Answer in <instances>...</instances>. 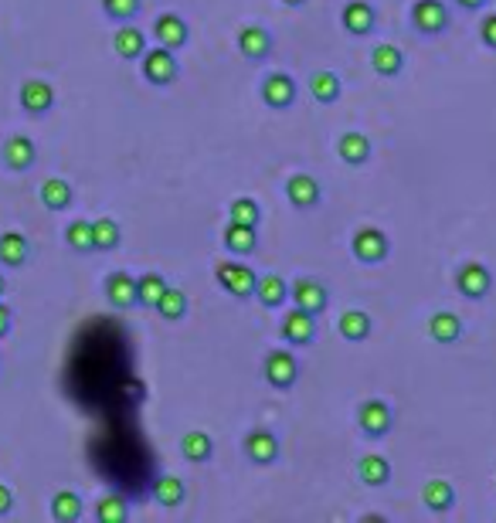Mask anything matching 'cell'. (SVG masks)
Segmentation results:
<instances>
[{
  "label": "cell",
  "instance_id": "1",
  "mask_svg": "<svg viewBox=\"0 0 496 523\" xmlns=\"http://www.w3.org/2000/svg\"><path fill=\"white\" fill-rule=\"evenodd\" d=\"M0 163L11 170V174H24V170H31L35 163H38V147H35V139L24 133H14L4 139V147H0Z\"/></svg>",
  "mask_w": 496,
  "mask_h": 523
},
{
  "label": "cell",
  "instance_id": "2",
  "mask_svg": "<svg viewBox=\"0 0 496 523\" xmlns=\"http://www.w3.org/2000/svg\"><path fill=\"white\" fill-rule=\"evenodd\" d=\"M140 68H143V78L150 85H171L173 78H177V59H173L171 48H164V44L147 48L140 55Z\"/></svg>",
  "mask_w": 496,
  "mask_h": 523
},
{
  "label": "cell",
  "instance_id": "3",
  "mask_svg": "<svg viewBox=\"0 0 496 523\" xmlns=\"http://www.w3.org/2000/svg\"><path fill=\"white\" fill-rule=\"evenodd\" d=\"M18 102L28 116H44L55 106V89L44 78H24L18 89Z\"/></svg>",
  "mask_w": 496,
  "mask_h": 523
},
{
  "label": "cell",
  "instance_id": "4",
  "mask_svg": "<svg viewBox=\"0 0 496 523\" xmlns=\"http://www.w3.org/2000/svg\"><path fill=\"white\" fill-rule=\"evenodd\" d=\"M214 275H218L221 289L231 292V296H238V299H248V296H255V282H259V275L248 269L245 262H221Z\"/></svg>",
  "mask_w": 496,
  "mask_h": 523
},
{
  "label": "cell",
  "instance_id": "5",
  "mask_svg": "<svg viewBox=\"0 0 496 523\" xmlns=\"http://www.w3.org/2000/svg\"><path fill=\"white\" fill-rule=\"evenodd\" d=\"M357 425H361L367 435L381 439V435H388L391 425H395V411H391V405L381 401V398H371V401H364V405L357 408Z\"/></svg>",
  "mask_w": 496,
  "mask_h": 523
},
{
  "label": "cell",
  "instance_id": "6",
  "mask_svg": "<svg viewBox=\"0 0 496 523\" xmlns=\"http://www.w3.org/2000/svg\"><path fill=\"white\" fill-rule=\"evenodd\" d=\"M296 377H300V361L289 353V350H272L266 357V381L272 388L286 391L296 384Z\"/></svg>",
  "mask_w": 496,
  "mask_h": 523
},
{
  "label": "cell",
  "instance_id": "7",
  "mask_svg": "<svg viewBox=\"0 0 496 523\" xmlns=\"http://www.w3.org/2000/svg\"><path fill=\"white\" fill-rule=\"evenodd\" d=\"M412 24L421 35H439L449 28V7L442 0H415L412 7Z\"/></svg>",
  "mask_w": 496,
  "mask_h": 523
},
{
  "label": "cell",
  "instance_id": "8",
  "mask_svg": "<svg viewBox=\"0 0 496 523\" xmlns=\"http://www.w3.org/2000/svg\"><path fill=\"white\" fill-rule=\"evenodd\" d=\"M456 286L466 299H483L486 292L493 289V275H490V269L483 262H466L456 272Z\"/></svg>",
  "mask_w": 496,
  "mask_h": 523
},
{
  "label": "cell",
  "instance_id": "9",
  "mask_svg": "<svg viewBox=\"0 0 496 523\" xmlns=\"http://www.w3.org/2000/svg\"><path fill=\"white\" fill-rule=\"evenodd\" d=\"M289 299H292L296 310H306L316 316V313L326 310V286L320 279H296L292 289H289Z\"/></svg>",
  "mask_w": 496,
  "mask_h": 523
},
{
  "label": "cell",
  "instance_id": "10",
  "mask_svg": "<svg viewBox=\"0 0 496 523\" xmlns=\"http://www.w3.org/2000/svg\"><path fill=\"white\" fill-rule=\"evenodd\" d=\"M350 249H354V255H357L361 262H367V265H378V262H384L388 252H391L381 228H361V232L354 234Z\"/></svg>",
  "mask_w": 496,
  "mask_h": 523
},
{
  "label": "cell",
  "instance_id": "11",
  "mask_svg": "<svg viewBox=\"0 0 496 523\" xmlns=\"http://www.w3.org/2000/svg\"><path fill=\"white\" fill-rule=\"evenodd\" d=\"M296 92L300 89H296L292 75H286V72H272L262 82V99H266L268 109H289L296 102Z\"/></svg>",
  "mask_w": 496,
  "mask_h": 523
},
{
  "label": "cell",
  "instance_id": "12",
  "mask_svg": "<svg viewBox=\"0 0 496 523\" xmlns=\"http://www.w3.org/2000/svg\"><path fill=\"white\" fill-rule=\"evenodd\" d=\"M283 337H286L292 347H306V344H313V337H316V316L292 306V310L283 316Z\"/></svg>",
  "mask_w": 496,
  "mask_h": 523
},
{
  "label": "cell",
  "instance_id": "13",
  "mask_svg": "<svg viewBox=\"0 0 496 523\" xmlns=\"http://www.w3.org/2000/svg\"><path fill=\"white\" fill-rule=\"evenodd\" d=\"M245 456L255 465H272L279 459V439L268 428H255L245 435Z\"/></svg>",
  "mask_w": 496,
  "mask_h": 523
},
{
  "label": "cell",
  "instance_id": "14",
  "mask_svg": "<svg viewBox=\"0 0 496 523\" xmlns=\"http://www.w3.org/2000/svg\"><path fill=\"white\" fill-rule=\"evenodd\" d=\"M153 38H156V44H164V48L177 52V48L188 44V24H184L180 14L167 11V14H160V18L153 20Z\"/></svg>",
  "mask_w": 496,
  "mask_h": 523
},
{
  "label": "cell",
  "instance_id": "15",
  "mask_svg": "<svg viewBox=\"0 0 496 523\" xmlns=\"http://www.w3.org/2000/svg\"><path fill=\"white\" fill-rule=\"evenodd\" d=\"M374 7L367 4V0H350L344 7V14H340V24H344L347 35H357V38H364V35H371L374 31Z\"/></svg>",
  "mask_w": 496,
  "mask_h": 523
},
{
  "label": "cell",
  "instance_id": "16",
  "mask_svg": "<svg viewBox=\"0 0 496 523\" xmlns=\"http://www.w3.org/2000/svg\"><path fill=\"white\" fill-rule=\"evenodd\" d=\"M106 299L116 310H133L136 306V279L130 272H113L106 279Z\"/></svg>",
  "mask_w": 496,
  "mask_h": 523
},
{
  "label": "cell",
  "instance_id": "17",
  "mask_svg": "<svg viewBox=\"0 0 496 523\" xmlns=\"http://www.w3.org/2000/svg\"><path fill=\"white\" fill-rule=\"evenodd\" d=\"M31 258V242L20 232H4L0 234V265L7 269H20Z\"/></svg>",
  "mask_w": 496,
  "mask_h": 523
},
{
  "label": "cell",
  "instance_id": "18",
  "mask_svg": "<svg viewBox=\"0 0 496 523\" xmlns=\"http://www.w3.org/2000/svg\"><path fill=\"white\" fill-rule=\"evenodd\" d=\"M286 197L292 208H313L320 201V180L309 174H292L286 180Z\"/></svg>",
  "mask_w": 496,
  "mask_h": 523
},
{
  "label": "cell",
  "instance_id": "19",
  "mask_svg": "<svg viewBox=\"0 0 496 523\" xmlns=\"http://www.w3.org/2000/svg\"><path fill=\"white\" fill-rule=\"evenodd\" d=\"M41 204L48 208V211H65V208H72V201H76V191H72V184L65 180V177H48L44 184H41Z\"/></svg>",
  "mask_w": 496,
  "mask_h": 523
},
{
  "label": "cell",
  "instance_id": "20",
  "mask_svg": "<svg viewBox=\"0 0 496 523\" xmlns=\"http://www.w3.org/2000/svg\"><path fill=\"white\" fill-rule=\"evenodd\" d=\"M238 52L245 55L248 61H262L268 59V52H272V35H268L266 28H242L238 31Z\"/></svg>",
  "mask_w": 496,
  "mask_h": 523
},
{
  "label": "cell",
  "instance_id": "21",
  "mask_svg": "<svg viewBox=\"0 0 496 523\" xmlns=\"http://www.w3.org/2000/svg\"><path fill=\"white\" fill-rule=\"evenodd\" d=\"M113 48H116V55L119 59H126V61H136L143 52H147V35L140 31V28H133L130 20L116 31V38H113Z\"/></svg>",
  "mask_w": 496,
  "mask_h": 523
},
{
  "label": "cell",
  "instance_id": "22",
  "mask_svg": "<svg viewBox=\"0 0 496 523\" xmlns=\"http://www.w3.org/2000/svg\"><path fill=\"white\" fill-rule=\"evenodd\" d=\"M371 68L384 78L401 75V68H404V55H401L398 44H388V41H384V44H374V48H371Z\"/></svg>",
  "mask_w": 496,
  "mask_h": 523
},
{
  "label": "cell",
  "instance_id": "23",
  "mask_svg": "<svg viewBox=\"0 0 496 523\" xmlns=\"http://www.w3.org/2000/svg\"><path fill=\"white\" fill-rule=\"evenodd\" d=\"M255 299L268 306V310H279L283 303L289 299V286L283 275H259V282H255Z\"/></svg>",
  "mask_w": 496,
  "mask_h": 523
},
{
  "label": "cell",
  "instance_id": "24",
  "mask_svg": "<svg viewBox=\"0 0 496 523\" xmlns=\"http://www.w3.org/2000/svg\"><path fill=\"white\" fill-rule=\"evenodd\" d=\"M337 154H340V160L350 163V167H361L364 160L371 156V139L364 133H357V130H350V133H344L337 139Z\"/></svg>",
  "mask_w": 496,
  "mask_h": 523
},
{
  "label": "cell",
  "instance_id": "25",
  "mask_svg": "<svg viewBox=\"0 0 496 523\" xmlns=\"http://www.w3.org/2000/svg\"><path fill=\"white\" fill-rule=\"evenodd\" d=\"M428 333H432L436 344H456L459 337H462V323H459L456 313L439 310L432 313V320H428Z\"/></svg>",
  "mask_w": 496,
  "mask_h": 523
},
{
  "label": "cell",
  "instance_id": "26",
  "mask_svg": "<svg viewBox=\"0 0 496 523\" xmlns=\"http://www.w3.org/2000/svg\"><path fill=\"white\" fill-rule=\"evenodd\" d=\"M180 456H184L188 463H208L211 456H214V442H211L208 432H201V428L188 432V435L180 439Z\"/></svg>",
  "mask_w": 496,
  "mask_h": 523
},
{
  "label": "cell",
  "instance_id": "27",
  "mask_svg": "<svg viewBox=\"0 0 496 523\" xmlns=\"http://www.w3.org/2000/svg\"><path fill=\"white\" fill-rule=\"evenodd\" d=\"M150 496L156 500L160 506H177L184 503V496H188V489H184V479H177V476H156L150 486Z\"/></svg>",
  "mask_w": 496,
  "mask_h": 523
},
{
  "label": "cell",
  "instance_id": "28",
  "mask_svg": "<svg viewBox=\"0 0 496 523\" xmlns=\"http://www.w3.org/2000/svg\"><path fill=\"white\" fill-rule=\"evenodd\" d=\"M225 249L235 255H252L259 249V234L252 225H235L228 221V228H225Z\"/></svg>",
  "mask_w": 496,
  "mask_h": 523
},
{
  "label": "cell",
  "instance_id": "29",
  "mask_svg": "<svg viewBox=\"0 0 496 523\" xmlns=\"http://www.w3.org/2000/svg\"><path fill=\"white\" fill-rule=\"evenodd\" d=\"M357 472H361L364 486H384L391 479V463L378 456V452H367L361 463H357Z\"/></svg>",
  "mask_w": 496,
  "mask_h": 523
},
{
  "label": "cell",
  "instance_id": "30",
  "mask_svg": "<svg viewBox=\"0 0 496 523\" xmlns=\"http://www.w3.org/2000/svg\"><path fill=\"white\" fill-rule=\"evenodd\" d=\"M340 337L344 340H350V344H361V340H367L371 337V316L364 310H344L340 313Z\"/></svg>",
  "mask_w": 496,
  "mask_h": 523
},
{
  "label": "cell",
  "instance_id": "31",
  "mask_svg": "<svg viewBox=\"0 0 496 523\" xmlns=\"http://www.w3.org/2000/svg\"><path fill=\"white\" fill-rule=\"evenodd\" d=\"M82 496H78L76 489H61V493H55L52 496V517H55L58 523H76L78 517H82Z\"/></svg>",
  "mask_w": 496,
  "mask_h": 523
},
{
  "label": "cell",
  "instance_id": "32",
  "mask_svg": "<svg viewBox=\"0 0 496 523\" xmlns=\"http://www.w3.org/2000/svg\"><path fill=\"white\" fill-rule=\"evenodd\" d=\"M309 92H313L316 102H324V106L337 102V99H340V78H337V72H326V68L313 72V78H309Z\"/></svg>",
  "mask_w": 496,
  "mask_h": 523
},
{
  "label": "cell",
  "instance_id": "33",
  "mask_svg": "<svg viewBox=\"0 0 496 523\" xmlns=\"http://www.w3.org/2000/svg\"><path fill=\"white\" fill-rule=\"evenodd\" d=\"M153 310L160 313L164 320H184V313H188V296L184 289H177V286H167V289L160 292V299H156V306Z\"/></svg>",
  "mask_w": 496,
  "mask_h": 523
},
{
  "label": "cell",
  "instance_id": "34",
  "mask_svg": "<svg viewBox=\"0 0 496 523\" xmlns=\"http://www.w3.org/2000/svg\"><path fill=\"white\" fill-rule=\"evenodd\" d=\"M130 517V503L119 496V493H106V496H99L96 503V520L99 523H126Z\"/></svg>",
  "mask_w": 496,
  "mask_h": 523
},
{
  "label": "cell",
  "instance_id": "35",
  "mask_svg": "<svg viewBox=\"0 0 496 523\" xmlns=\"http://www.w3.org/2000/svg\"><path fill=\"white\" fill-rule=\"evenodd\" d=\"M65 245L78 255H89L96 252V245H92V221H85V218H78L72 221L68 228H65Z\"/></svg>",
  "mask_w": 496,
  "mask_h": 523
},
{
  "label": "cell",
  "instance_id": "36",
  "mask_svg": "<svg viewBox=\"0 0 496 523\" xmlns=\"http://www.w3.org/2000/svg\"><path fill=\"white\" fill-rule=\"evenodd\" d=\"M421 500H425L428 510L442 513V510H449V506H452L456 493H452V486L445 483V479H428V483L421 486Z\"/></svg>",
  "mask_w": 496,
  "mask_h": 523
},
{
  "label": "cell",
  "instance_id": "37",
  "mask_svg": "<svg viewBox=\"0 0 496 523\" xmlns=\"http://www.w3.org/2000/svg\"><path fill=\"white\" fill-rule=\"evenodd\" d=\"M119 238H123V232H119V225H116L113 218L92 221V245H96V252H113L116 245H119Z\"/></svg>",
  "mask_w": 496,
  "mask_h": 523
},
{
  "label": "cell",
  "instance_id": "38",
  "mask_svg": "<svg viewBox=\"0 0 496 523\" xmlns=\"http://www.w3.org/2000/svg\"><path fill=\"white\" fill-rule=\"evenodd\" d=\"M164 289H167V279H164L160 272H147V275L136 279V303L156 306V299H160V292Z\"/></svg>",
  "mask_w": 496,
  "mask_h": 523
},
{
  "label": "cell",
  "instance_id": "39",
  "mask_svg": "<svg viewBox=\"0 0 496 523\" xmlns=\"http://www.w3.org/2000/svg\"><path fill=\"white\" fill-rule=\"evenodd\" d=\"M259 218H262V211H259V204L252 201V197H235L228 208V221H235V225H259Z\"/></svg>",
  "mask_w": 496,
  "mask_h": 523
},
{
  "label": "cell",
  "instance_id": "40",
  "mask_svg": "<svg viewBox=\"0 0 496 523\" xmlns=\"http://www.w3.org/2000/svg\"><path fill=\"white\" fill-rule=\"evenodd\" d=\"M102 11H106V18L126 24L140 14V0H102Z\"/></svg>",
  "mask_w": 496,
  "mask_h": 523
},
{
  "label": "cell",
  "instance_id": "41",
  "mask_svg": "<svg viewBox=\"0 0 496 523\" xmlns=\"http://www.w3.org/2000/svg\"><path fill=\"white\" fill-rule=\"evenodd\" d=\"M479 38H483L486 48H493L496 52V14H486V18H483V24H479Z\"/></svg>",
  "mask_w": 496,
  "mask_h": 523
},
{
  "label": "cell",
  "instance_id": "42",
  "mask_svg": "<svg viewBox=\"0 0 496 523\" xmlns=\"http://www.w3.org/2000/svg\"><path fill=\"white\" fill-rule=\"evenodd\" d=\"M11 513H14V493H11V486L0 483V520L11 517Z\"/></svg>",
  "mask_w": 496,
  "mask_h": 523
},
{
  "label": "cell",
  "instance_id": "43",
  "mask_svg": "<svg viewBox=\"0 0 496 523\" xmlns=\"http://www.w3.org/2000/svg\"><path fill=\"white\" fill-rule=\"evenodd\" d=\"M11 323H14V313H11V306L0 303V340L11 333Z\"/></svg>",
  "mask_w": 496,
  "mask_h": 523
},
{
  "label": "cell",
  "instance_id": "44",
  "mask_svg": "<svg viewBox=\"0 0 496 523\" xmlns=\"http://www.w3.org/2000/svg\"><path fill=\"white\" fill-rule=\"evenodd\" d=\"M456 4H459V7H466V11H479L486 0H456Z\"/></svg>",
  "mask_w": 496,
  "mask_h": 523
},
{
  "label": "cell",
  "instance_id": "45",
  "mask_svg": "<svg viewBox=\"0 0 496 523\" xmlns=\"http://www.w3.org/2000/svg\"><path fill=\"white\" fill-rule=\"evenodd\" d=\"M286 7H300V4H306V0H283Z\"/></svg>",
  "mask_w": 496,
  "mask_h": 523
},
{
  "label": "cell",
  "instance_id": "46",
  "mask_svg": "<svg viewBox=\"0 0 496 523\" xmlns=\"http://www.w3.org/2000/svg\"><path fill=\"white\" fill-rule=\"evenodd\" d=\"M4 289H7V282H4V275H0V296H4Z\"/></svg>",
  "mask_w": 496,
  "mask_h": 523
}]
</instances>
